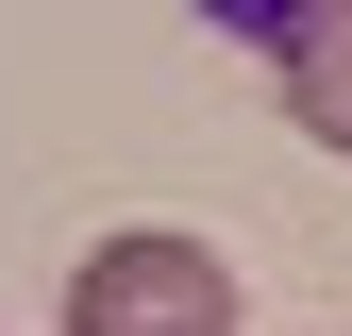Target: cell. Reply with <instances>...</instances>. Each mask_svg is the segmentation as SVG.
<instances>
[{"instance_id": "cell-2", "label": "cell", "mask_w": 352, "mask_h": 336, "mask_svg": "<svg viewBox=\"0 0 352 336\" xmlns=\"http://www.w3.org/2000/svg\"><path fill=\"white\" fill-rule=\"evenodd\" d=\"M285 118L352 168V0H302V34H285Z\"/></svg>"}, {"instance_id": "cell-1", "label": "cell", "mask_w": 352, "mask_h": 336, "mask_svg": "<svg viewBox=\"0 0 352 336\" xmlns=\"http://www.w3.org/2000/svg\"><path fill=\"white\" fill-rule=\"evenodd\" d=\"M67 336H235V269H218L201 235H101L67 269Z\"/></svg>"}, {"instance_id": "cell-3", "label": "cell", "mask_w": 352, "mask_h": 336, "mask_svg": "<svg viewBox=\"0 0 352 336\" xmlns=\"http://www.w3.org/2000/svg\"><path fill=\"white\" fill-rule=\"evenodd\" d=\"M201 17H218V34H269V51H285V34H302V0H201Z\"/></svg>"}]
</instances>
